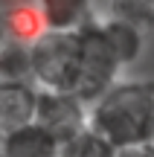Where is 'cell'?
Wrapping results in <instances>:
<instances>
[{
	"instance_id": "6da1fadb",
	"label": "cell",
	"mask_w": 154,
	"mask_h": 157,
	"mask_svg": "<svg viewBox=\"0 0 154 157\" xmlns=\"http://www.w3.org/2000/svg\"><path fill=\"white\" fill-rule=\"evenodd\" d=\"M87 128L116 151L154 143V82L119 78L87 105Z\"/></svg>"
},
{
	"instance_id": "7a4b0ae2",
	"label": "cell",
	"mask_w": 154,
	"mask_h": 157,
	"mask_svg": "<svg viewBox=\"0 0 154 157\" xmlns=\"http://www.w3.org/2000/svg\"><path fill=\"white\" fill-rule=\"evenodd\" d=\"M76 38V76H73V93L85 105L105 93L111 84L119 82L122 67L111 50L108 38L102 32V23L90 21L73 32Z\"/></svg>"
},
{
	"instance_id": "3957f363",
	"label": "cell",
	"mask_w": 154,
	"mask_h": 157,
	"mask_svg": "<svg viewBox=\"0 0 154 157\" xmlns=\"http://www.w3.org/2000/svg\"><path fill=\"white\" fill-rule=\"evenodd\" d=\"M32 84L38 90H70L76 76V38L73 32H44L29 44Z\"/></svg>"
},
{
	"instance_id": "277c9868",
	"label": "cell",
	"mask_w": 154,
	"mask_h": 157,
	"mask_svg": "<svg viewBox=\"0 0 154 157\" xmlns=\"http://www.w3.org/2000/svg\"><path fill=\"white\" fill-rule=\"evenodd\" d=\"M35 122L64 143L76 131L87 128V105L70 90H38Z\"/></svg>"
},
{
	"instance_id": "5b68a950",
	"label": "cell",
	"mask_w": 154,
	"mask_h": 157,
	"mask_svg": "<svg viewBox=\"0 0 154 157\" xmlns=\"http://www.w3.org/2000/svg\"><path fill=\"white\" fill-rule=\"evenodd\" d=\"M38 87L32 82H0V137L35 122Z\"/></svg>"
},
{
	"instance_id": "8992f818",
	"label": "cell",
	"mask_w": 154,
	"mask_h": 157,
	"mask_svg": "<svg viewBox=\"0 0 154 157\" xmlns=\"http://www.w3.org/2000/svg\"><path fill=\"white\" fill-rule=\"evenodd\" d=\"M32 6L50 32H76L85 23L96 21L90 0H32Z\"/></svg>"
},
{
	"instance_id": "52a82bcc",
	"label": "cell",
	"mask_w": 154,
	"mask_h": 157,
	"mask_svg": "<svg viewBox=\"0 0 154 157\" xmlns=\"http://www.w3.org/2000/svg\"><path fill=\"white\" fill-rule=\"evenodd\" d=\"M0 157H58V140L38 122L0 137Z\"/></svg>"
},
{
	"instance_id": "ba28073f",
	"label": "cell",
	"mask_w": 154,
	"mask_h": 157,
	"mask_svg": "<svg viewBox=\"0 0 154 157\" xmlns=\"http://www.w3.org/2000/svg\"><path fill=\"white\" fill-rule=\"evenodd\" d=\"M102 23V32L105 38H108L111 50H114L116 61H119V67H131V64L140 61V56H143L145 50V32H140L137 26H131V23L125 21H116V17H105Z\"/></svg>"
},
{
	"instance_id": "9c48e42d",
	"label": "cell",
	"mask_w": 154,
	"mask_h": 157,
	"mask_svg": "<svg viewBox=\"0 0 154 157\" xmlns=\"http://www.w3.org/2000/svg\"><path fill=\"white\" fill-rule=\"evenodd\" d=\"M6 17V38L21 41V44H32L41 32H44V23H41L38 12L32 3H17L12 9L3 12Z\"/></svg>"
},
{
	"instance_id": "30bf717a",
	"label": "cell",
	"mask_w": 154,
	"mask_h": 157,
	"mask_svg": "<svg viewBox=\"0 0 154 157\" xmlns=\"http://www.w3.org/2000/svg\"><path fill=\"white\" fill-rule=\"evenodd\" d=\"M0 82H32L29 44L6 38L0 44Z\"/></svg>"
},
{
	"instance_id": "8fae6325",
	"label": "cell",
	"mask_w": 154,
	"mask_h": 157,
	"mask_svg": "<svg viewBox=\"0 0 154 157\" xmlns=\"http://www.w3.org/2000/svg\"><path fill=\"white\" fill-rule=\"evenodd\" d=\"M58 157H116V148L96 131L81 128L64 143H58Z\"/></svg>"
},
{
	"instance_id": "7c38bea8",
	"label": "cell",
	"mask_w": 154,
	"mask_h": 157,
	"mask_svg": "<svg viewBox=\"0 0 154 157\" xmlns=\"http://www.w3.org/2000/svg\"><path fill=\"white\" fill-rule=\"evenodd\" d=\"M116 21H125L131 26H137L140 32L154 29V6L151 0H111V15Z\"/></svg>"
},
{
	"instance_id": "4fadbf2b",
	"label": "cell",
	"mask_w": 154,
	"mask_h": 157,
	"mask_svg": "<svg viewBox=\"0 0 154 157\" xmlns=\"http://www.w3.org/2000/svg\"><path fill=\"white\" fill-rule=\"evenodd\" d=\"M116 157H154V143L137 148H122V151H116Z\"/></svg>"
},
{
	"instance_id": "5bb4252c",
	"label": "cell",
	"mask_w": 154,
	"mask_h": 157,
	"mask_svg": "<svg viewBox=\"0 0 154 157\" xmlns=\"http://www.w3.org/2000/svg\"><path fill=\"white\" fill-rule=\"evenodd\" d=\"M6 41V17H3V12H0V44Z\"/></svg>"
},
{
	"instance_id": "9a60e30c",
	"label": "cell",
	"mask_w": 154,
	"mask_h": 157,
	"mask_svg": "<svg viewBox=\"0 0 154 157\" xmlns=\"http://www.w3.org/2000/svg\"><path fill=\"white\" fill-rule=\"evenodd\" d=\"M151 6H154V0H151Z\"/></svg>"
}]
</instances>
